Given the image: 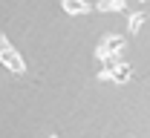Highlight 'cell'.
I'll return each instance as SVG.
<instances>
[{"label":"cell","instance_id":"3957f363","mask_svg":"<svg viewBox=\"0 0 150 138\" xmlns=\"http://www.w3.org/2000/svg\"><path fill=\"white\" fill-rule=\"evenodd\" d=\"M61 9L69 15V18H84V15H90L95 6H90L87 0H61Z\"/></svg>","mask_w":150,"mask_h":138},{"label":"cell","instance_id":"277c9868","mask_svg":"<svg viewBox=\"0 0 150 138\" xmlns=\"http://www.w3.org/2000/svg\"><path fill=\"white\" fill-rule=\"evenodd\" d=\"M130 78H133V66H130V63H121V66H115V69L110 72L112 83H127Z\"/></svg>","mask_w":150,"mask_h":138},{"label":"cell","instance_id":"6da1fadb","mask_svg":"<svg viewBox=\"0 0 150 138\" xmlns=\"http://www.w3.org/2000/svg\"><path fill=\"white\" fill-rule=\"evenodd\" d=\"M0 63H3L12 75H23V72H26V60H23V55L12 46V40L6 38V35H0Z\"/></svg>","mask_w":150,"mask_h":138},{"label":"cell","instance_id":"5b68a950","mask_svg":"<svg viewBox=\"0 0 150 138\" xmlns=\"http://www.w3.org/2000/svg\"><path fill=\"white\" fill-rule=\"evenodd\" d=\"M144 20H147L144 12H130V15H127V32H130V35H139L142 26H144Z\"/></svg>","mask_w":150,"mask_h":138},{"label":"cell","instance_id":"8992f818","mask_svg":"<svg viewBox=\"0 0 150 138\" xmlns=\"http://www.w3.org/2000/svg\"><path fill=\"white\" fill-rule=\"evenodd\" d=\"M95 9H98V12H118V3H115V0H98Z\"/></svg>","mask_w":150,"mask_h":138},{"label":"cell","instance_id":"ba28073f","mask_svg":"<svg viewBox=\"0 0 150 138\" xmlns=\"http://www.w3.org/2000/svg\"><path fill=\"white\" fill-rule=\"evenodd\" d=\"M142 3H147V0H142Z\"/></svg>","mask_w":150,"mask_h":138},{"label":"cell","instance_id":"7a4b0ae2","mask_svg":"<svg viewBox=\"0 0 150 138\" xmlns=\"http://www.w3.org/2000/svg\"><path fill=\"white\" fill-rule=\"evenodd\" d=\"M124 46H127V38L124 35H104V38L98 40V46H95V58L104 63L110 55H124Z\"/></svg>","mask_w":150,"mask_h":138},{"label":"cell","instance_id":"52a82bcc","mask_svg":"<svg viewBox=\"0 0 150 138\" xmlns=\"http://www.w3.org/2000/svg\"><path fill=\"white\" fill-rule=\"evenodd\" d=\"M49 138H58V135H49Z\"/></svg>","mask_w":150,"mask_h":138}]
</instances>
